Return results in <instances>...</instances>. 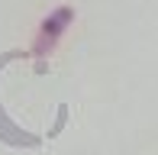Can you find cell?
<instances>
[{
	"label": "cell",
	"instance_id": "cell-1",
	"mask_svg": "<svg viewBox=\"0 0 158 155\" xmlns=\"http://www.w3.org/2000/svg\"><path fill=\"white\" fill-rule=\"evenodd\" d=\"M68 19H71V10H58V13L52 16V19H45V29H42V39H39V45H35V48H39V55H45L42 48H48V45L55 42V36H58V32L64 29V23H68Z\"/></svg>",
	"mask_w": 158,
	"mask_h": 155
}]
</instances>
